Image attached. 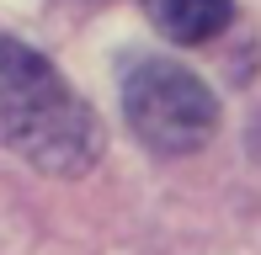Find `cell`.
<instances>
[{
    "label": "cell",
    "mask_w": 261,
    "mask_h": 255,
    "mask_svg": "<svg viewBox=\"0 0 261 255\" xmlns=\"http://www.w3.org/2000/svg\"><path fill=\"white\" fill-rule=\"evenodd\" d=\"M123 112L128 128L155 154H192L219 128V101L192 69L149 59L123 80Z\"/></svg>",
    "instance_id": "2"
},
{
    "label": "cell",
    "mask_w": 261,
    "mask_h": 255,
    "mask_svg": "<svg viewBox=\"0 0 261 255\" xmlns=\"http://www.w3.org/2000/svg\"><path fill=\"white\" fill-rule=\"evenodd\" d=\"M0 144L48 176H86L101 154L91 107L43 53L16 38H0Z\"/></svg>",
    "instance_id": "1"
},
{
    "label": "cell",
    "mask_w": 261,
    "mask_h": 255,
    "mask_svg": "<svg viewBox=\"0 0 261 255\" xmlns=\"http://www.w3.org/2000/svg\"><path fill=\"white\" fill-rule=\"evenodd\" d=\"M144 11L171 43H208L229 27L234 0H144Z\"/></svg>",
    "instance_id": "3"
}]
</instances>
